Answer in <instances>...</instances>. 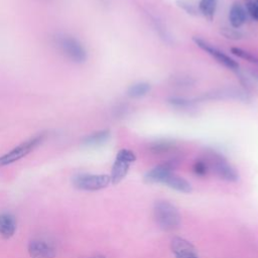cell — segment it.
Listing matches in <instances>:
<instances>
[{
    "mask_svg": "<svg viewBox=\"0 0 258 258\" xmlns=\"http://www.w3.org/2000/svg\"><path fill=\"white\" fill-rule=\"evenodd\" d=\"M153 216L156 224L163 231H173L180 225V214L177 208L168 201H156L153 206Z\"/></svg>",
    "mask_w": 258,
    "mask_h": 258,
    "instance_id": "obj_2",
    "label": "cell"
},
{
    "mask_svg": "<svg viewBox=\"0 0 258 258\" xmlns=\"http://www.w3.org/2000/svg\"><path fill=\"white\" fill-rule=\"evenodd\" d=\"M111 136V132L108 129H103L99 130L96 132H93L86 137L83 138L82 143L85 146L89 147H95V146H100L104 143H106Z\"/></svg>",
    "mask_w": 258,
    "mask_h": 258,
    "instance_id": "obj_14",
    "label": "cell"
},
{
    "mask_svg": "<svg viewBox=\"0 0 258 258\" xmlns=\"http://www.w3.org/2000/svg\"><path fill=\"white\" fill-rule=\"evenodd\" d=\"M177 5L182 8L184 11H186L187 13H192V12H196V9L194 7V5L187 1H184V0H180V1H177L176 2Z\"/></svg>",
    "mask_w": 258,
    "mask_h": 258,
    "instance_id": "obj_23",
    "label": "cell"
},
{
    "mask_svg": "<svg viewBox=\"0 0 258 258\" xmlns=\"http://www.w3.org/2000/svg\"><path fill=\"white\" fill-rule=\"evenodd\" d=\"M150 88L151 87L148 83H144V82L136 83L129 87V89L127 91V95L133 99L141 98V97L145 96L150 91Z\"/></svg>",
    "mask_w": 258,
    "mask_h": 258,
    "instance_id": "obj_17",
    "label": "cell"
},
{
    "mask_svg": "<svg viewBox=\"0 0 258 258\" xmlns=\"http://www.w3.org/2000/svg\"><path fill=\"white\" fill-rule=\"evenodd\" d=\"M222 33L227 38H230V39H240L242 36V34L239 31L235 30V28H233V29L232 28H224L222 30Z\"/></svg>",
    "mask_w": 258,
    "mask_h": 258,
    "instance_id": "obj_22",
    "label": "cell"
},
{
    "mask_svg": "<svg viewBox=\"0 0 258 258\" xmlns=\"http://www.w3.org/2000/svg\"><path fill=\"white\" fill-rule=\"evenodd\" d=\"M27 251L30 258H55L54 245L44 239H33L28 243Z\"/></svg>",
    "mask_w": 258,
    "mask_h": 258,
    "instance_id": "obj_9",
    "label": "cell"
},
{
    "mask_svg": "<svg viewBox=\"0 0 258 258\" xmlns=\"http://www.w3.org/2000/svg\"><path fill=\"white\" fill-rule=\"evenodd\" d=\"M45 137H46V134L44 132H42V133H39V134L23 141L19 145L15 146L10 151H8L7 153L0 156V166L9 165V164L23 158L24 156L29 154L31 151H33L36 147H38L44 141Z\"/></svg>",
    "mask_w": 258,
    "mask_h": 258,
    "instance_id": "obj_3",
    "label": "cell"
},
{
    "mask_svg": "<svg viewBox=\"0 0 258 258\" xmlns=\"http://www.w3.org/2000/svg\"><path fill=\"white\" fill-rule=\"evenodd\" d=\"M178 163L179 161L176 158L165 160L162 163L150 169L149 171H147L144 178L147 182H150V183H155V182L162 183L163 179L167 175H169L170 173H173V170L178 166Z\"/></svg>",
    "mask_w": 258,
    "mask_h": 258,
    "instance_id": "obj_8",
    "label": "cell"
},
{
    "mask_svg": "<svg viewBox=\"0 0 258 258\" xmlns=\"http://www.w3.org/2000/svg\"><path fill=\"white\" fill-rule=\"evenodd\" d=\"M111 183V177L108 174H93V173H80L73 177V184L75 187L95 191L107 187Z\"/></svg>",
    "mask_w": 258,
    "mask_h": 258,
    "instance_id": "obj_5",
    "label": "cell"
},
{
    "mask_svg": "<svg viewBox=\"0 0 258 258\" xmlns=\"http://www.w3.org/2000/svg\"><path fill=\"white\" fill-rule=\"evenodd\" d=\"M247 19V12L245 6H243L240 2H234L230 8L229 12V20L234 28L241 27Z\"/></svg>",
    "mask_w": 258,
    "mask_h": 258,
    "instance_id": "obj_12",
    "label": "cell"
},
{
    "mask_svg": "<svg viewBox=\"0 0 258 258\" xmlns=\"http://www.w3.org/2000/svg\"><path fill=\"white\" fill-rule=\"evenodd\" d=\"M53 43L58 51L72 62L83 63L87 60V50L76 37L64 33L56 34L53 38Z\"/></svg>",
    "mask_w": 258,
    "mask_h": 258,
    "instance_id": "obj_1",
    "label": "cell"
},
{
    "mask_svg": "<svg viewBox=\"0 0 258 258\" xmlns=\"http://www.w3.org/2000/svg\"><path fill=\"white\" fill-rule=\"evenodd\" d=\"M191 170L195 175H197L199 177H205L206 175H208L211 168H210V164L206 158H199L192 163Z\"/></svg>",
    "mask_w": 258,
    "mask_h": 258,
    "instance_id": "obj_18",
    "label": "cell"
},
{
    "mask_svg": "<svg viewBox=\"0 0 258 258\" xmlns=\"http://www.w3.org/2000/svg\"><path fill=\"white\" fill-rule=\"evenodd\" d=\"M206 159L210 164V168L221 179L231 182H235L239 179V173L236 168L232 166L222 154L212 150L208 152Z\"/></svg>",
    "mask_w": 258,
    "mask_h": 258,
    "instance_id": "obj_4",
    "label": "cell"
},
{
    "mask_svg": "<svg viewBox=\"0 0 258 258\" xmlns=\"http://www.w3.org/2000/svg\"><path fill=\"white\" fill-rule=\"evenodd\" d=\"M167 102L170 106H172L174 108H181V109L190 108L195 105V101L184 98V97H177V96L168 98Z\"/></svg>",
    "mask_w": 258,
    "mask_h": 258,
    "instance_id": "obj_19",
    "label": "cell"
},
{
    "mask_svg": "<svg viewBox=\"0 0 258 258\" xmlns=\"http://www.w3.org/2000/svg\"><path fill=\"white\" fill-rule=\"evenodd\" d=\"M170 249L175 258H200L196 247L182 237H173Z\"/></svg>",
    "mask_w": 258,
    "mask_h": 258,
    "instance_id": "obj_10",
    "label": "cell"
},
{
    "mask_svg": "<svg viewBox=\"0 0 258 258\" xmlns=\"http://www.w3.org/2000/svg\"><path fill=\"white\" fill-rule=\"evenodd\" d=\"M218 6V0H201L199 3L200 12L209 20H212L215 16Z\"/></svg>",
    "mask_w": 258,
    "mask_h": 258,
    "instance_id": "obj_16",
    "label": "cell"
},
{
    "mask_svg": "<svg viewBox=\"0 0 258 258\" xmlns=\"http://www.w3.org/2000/svg\"><path fill=\"white\" fill-rule=\"evenodd\" d=\"M231 52L233 54H235L236 56L240 57V58H243V59H246L249 62L258 64V57L256 55L252 54L251 52L245 50V49H242L240 47H232L231 48Z\"/></svg>",
    "mask_w": 258,
    "mask_h": 258,
    "instance_id": "obj_20",
    "label": "cell"
},
{
    "mask_svg": "<svg viewBox=\"0 0 258 258\" xmlns=\"http://www.w3.org/2000/svg\"><path fill=\"white\" fill-rule=\"evenodd\" d=\"M136 160L135 153L127 148H123L118 151L115 161L111 170V183L116 184L120 182L127 174L130 165Z\"/></svg>",
    "mask_w": 258,
    "mask_h": 258,
    "instance_id": "obj_6",
    "label": "cell"
},
{
    "mask_svg": "<svg viewBox=\"0 0 258 258\" xmlns=\"http://www.w3.org/2000/svg\"><path fill=\"white\" fill-rule=\"evenodd\" d=\"M176 148V144L172 140H155L148 145V150L152 154H165L173 151Z\"/></svg>",
    "mask_w": 258,
    "mask_h": 258,
    "instance_id": "obj_15",
    "label": "cell"
},
{
    "mask_svg": "<svg viewBox=\"0 0 258 258\" xmlns=\"http://www.w3.org/2000/svg\"><path fill=\"white\" fill-rule=\"evenodd\" d=\"M244 6L247 14L258 21V0H245Z\"/></svg>",
    "mask_w": 258,
    "mask_h": 258,
    "instance_id": "obj_21",
    "label": "cell"
},
{
    "mask_svg": "<svg viewBox=\"0 0 258 258\" xmlns=\"http://www.w3.org/2000/svg\"><path fill=\"white\" fill-rule=\"evenodd\" d=\"M162 183L166 184L167 186H169L170 188L172 189H175L177 191H180V192H190L192 190V187H191V184L185 179L183 178L182 176H179L175 173H170L169 175H167Z\"/></svg>",
    "mask_w": 258,
    "mask_h": 258,
    "instance_id": "obj_13",
    "label": "cell"
},
{
    "mask_svg": "<svg viewBox=\"0 0 258 258\" xmlns=\"http://www.w3.org/2000/svg\"><path fill=\"white\" fill-rule=\"evenodd\" d=\"M16 231L15 217L8 213L3 212L0 214V236L3 239L11 238Z\"/></svg>",
    "mask_w": 258,
    "mask_h": 258,
    "instance_id": "obj_11",
    "label": "cell"
},
{
    "mask_svg": "<svg viewBox=\"0 0 258 258\" xmlns=\"http://www.w3.org/2000/svg\"><path fill=\"white\" fill-rule=\"evenodd\" d=\"M85 258H105L103 255H99V254H97V255H92V256H89V257H85Z\"/></svg>",
    "mask_w": 258,
    "mask_h": 258,
    "instance_id": "obj_24",
    "label": "cell"
},
{
    "mask_svg": "<svg viewBox=\"0 0 258 258\" xmlns=\"http://www.w3.org/2000/svg\"><path fill=\"white\" fill-rule=\"evenodd\" d=\"M194 41L200 48H202L204 51L208 52L210 55L215 57L216 60L218 62H220L221 64H223L224 67H226L230 70H233V71H238L239 63L236 60H234L233 58H231L229 55H227L225 52H223L222 50H220L219 48H217L216 46L211 44L210 42H208L205 39L200 38L198 36L194 37Z\"/></svg>",
    "mask_w": 258,
    "mask_h": 258,
    "instance_id": "obj_7",
    "label": "cell"
},
{
    "mask_svg": "<svg viewBox=\"0 0 258 258\" xmlns=\"http://www.w3.org/2000/svg\"><path fill=\"white\" fill-rule=\"evenodd\" d=\"M251 75H252V77L258 82V73H257V72H252Z\"/></svg>",
    "mask_w": 258,
    "mask_h": 258,
    "instance_id": "obj_25",
    "label": "cell"
}]
</instances>
